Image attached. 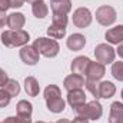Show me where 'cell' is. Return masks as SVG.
I'll use <instances>...</instances> for the list:
<instances>
[{
    "mask_svg": "<svg viewBox=\"0 0 123 123\" xmlns=\"http://www.w3.org/2000/svg\"><path fill=\"white\" fill-rule=\"evenodd\" d=\"M33 47L39 52V55L44 56V57H55L59 55L60 52V46L55 39H49V37H39L34 40Z\"/></svg>",
    "mask_w": 123,
    "mask_h": 123,
    "instance_id": "6da1fadb",
    "label": "cell"
},
{
    "mask_svg": "<svg viewBox=\"0 0 123 123\" xmlns=\"http://www.w3.org/2000/svg\"><path fill=\"white\" fill-rule=\"evenodd\" d=\"M30 36L25 30H6L1 33V43L7 47H23L27 44Z\"/></svg>",
    "mask_w": 123,
    "mask_h": 123,
    "instance_id": "7a4b0ae2",
    "label": "cell"
},
{
    "mask_svg": "<svg viewBox=\"0 0 123 123\" xmlns=\"http://www.w3.org/2000/svg\"><path fill=\"white\" fill-rule=\"evenodd\" d=\"M76 113H77V116L85 117L87 120H99L103 115V109H102V105L94 99L93 102H89V103H85V105L79 106L76 109Z\"/></svg>",
    "mask_w": 123,
    "mask_h": 123,
    "instance_id": "3957f363",
    "label": "cell"
},
{
    "mask_svg": "<svg viewBox=\"0 0 123 123\" xmlns=\"http://www.w3.org/2000/svg\"><path fill=\"white\" fill-rule=\"evenodd\" d=\"M94 56H96V60L99 62L100 64H109V63H113L116 52H115V49L110 44L100 43L94 49Z\"/></svg>",
    "mask_w": 123,
    "mask_h": 123,
    "instance_id": "277c9868",
    "label": "cell"
},
{
    "mask_svg": "<svg viewBox=\"0 0 123 123\" xmlns=\"http://www.w3.org/2000/svg\"><path fill=\"white\" fill-rule=\"evenodd\" d=\"M96 20L102 26H112L116 22V10L112 6H100L96 10Z\"/></svg>",
    "mask_w": 123,
    "mask_h": 123,
    "instance_id": "5b68a950",
    "label": "cell"
},
{
    "mask_svg": "<svg viewBox=\"0 0 123 123\" xmlns=\"http://www.w3.org/2000/svg\"><path fill=\"white\" fill-rule=\"evenodd\" d=\"M92 23V13L87 7H79L73 12V25L79 29L89 27Z\"/></svg>",
    "mask_w": 123,
    "mask_h": 123,
    "instance_id": "8992f818",
    "label": "cell"
},
{
    "mask_svg": "<svg viewBox=\"0 0 123 123\" xmlns=\"http://www.w3.org/2000/svg\"><path fill=\"white\" fill-rule=\"evenodd\" d=\"M19 55H20L22 62H23L25 64H29V66H34V64L39 62V56H40L39 52L33 47V44H31V46H29V44L23 46V47L20 49Z\"/></svg>",
    "mask_w": 123,
    "mask_h": 123,
    "instance_id": "52a82bcc",
    "label": "cell"
},
{
    "mask_svg": "<svg viewBox=\"0 0 123 123\" xmlns=\"http://www.w3.org/2000/svg\"><path fill=\"white\" fill-rule=\"evenodd\" d=\"M63 86L67 92H72V90H80L83 86H85V79L83 76L80 74H76V73H72L69 76L64 77V82H63Z\"/></svg>",
    "mask_w": 123,
    "mask_h": 123,
    "instance_id": "ba28073f",
    "label": "cell"
},
{
    "mask_svg": "<svg viewBox=\"0 0 123 123\" xmlns=\"http://www.w3.org/2000/svg\"><path fill=\"white\" fill-rule=\"evenodd\" d=\"M106 73V69H105V64H100L99 62H92L89 63L87 69H86V76L87 79H92V80H100Z\"/></svg>",
    "mask_w": 123,
    "mask_h": 123,
    "instance_id": "9c48e42d",
    "label": "cell"
},
{
    "mask_svg": "<svg viewBox=\"0 0 123 123\" xmlns=\"http://www.w3.org/2000/svg\"><path fill=\"white\" fill-rule=\"evenodd\" d=\"M66 44H67V47H69L70 50L79 52V50H82V49L85 47V44H86V37H85L83 34H80V33H73L72 36H69Z\"/></svg>",
    "mask_w": 123,
    "mask_h": 123,
    "instance_id": "30bf717a",
    "label": "cell"
},
{
    "mask_svg": "<svg viewBox=\"0 0 123 123\" xmlns=\"http://www.w3.org/2000/svg\"><path fill=\"white\" fill-rule=\"evenodd\" d=\"M106 40L110 43V44H122L123 43V26H116V27H112L110 30L106 31L105 34Z\"/></svg>",
    "mask_w": 123,
    "mask_h": 123,
    "instance_id": "8fae6325",
    "label": "cell"
},
{
    "mask_svg": "<svg viewBox=\"0 0 123 123\" xmlns=\"http://www.w3.org/2000/svg\"><path fill=\"white\" fill-rule=\"evenodd\" d=\"M67 103L72 107H74V109H77L79 106L85 105L86 103V94H85V92L82 89L80 90H72V92H69L67 93Z\"/></svg>",
    "mask_w": 123,
    "mask_h": 123,
    "instance_id": "7c38bea8",
    "label": "cell"
},
{
    "mask_svg": "<svg viewBox=\"0 0 123 123\" xmlns=\"http://www.w3.org/2000/svg\"><path fill=\"white\" fill-rule=\"evenodd\" d=\"M89 63H90V59H89V57L79 56V57H76L74 60L72 62L70 70H72V73H76V74H80V76H82V74L86 73V69H87Z\"/></svg>",
    "mask_w": 123,
    "mask_h": 123,
    "instance_id": "4fadbf2b",
    "label": "cell"
},
{
    "mask_svg": "<svg viewBox=\"0 0 123 123\" xmlns=\"http://www.w3.org/2000/svg\"><path fill=\"white\" fill-rule=\"evenodd\" d=\"M25 23H26V19H25V14L22 13L14 12L7 16V26L10 27V30H22Z\"/></svg>",
    "mask_w": 123,
    "mask_h": 123,
    "instance_id": "5bb4252c",
    "label": "cell"
},
{
    "mask_svg": "<svg viewBox=\"0 0 123 123\" xmlns=\"http://www.w3.org/2000/svg\"><path fill=\"white\" fill-rule=\"evenodd\" d=\"M109 123H123V103L113 102L110 106Z\"/></svg>",
    "mask_w": 123,
    "mask_h": 123,
    "instance_id": "9a60e30c",
    "label": "cell"
},
{
    "mask_svg": "<svg viewBox=\"0 0 123 123\" xmlns=\"http://www.w3.org/2000/svg\"><path fill=\"white\" fill-rule=\"evenodd\" d=\"M50 7H52V12L53 13L67 14L72 10V1L70 0H52Z\"/></svg>",
    "mask_w": 123,
    "mask_h": 123,
    "instance_id": "2e32d148",
    "label": "cell"
},
{
    "mask_svg": "<svg viewBox=\"0 0 123 123\" xmlns=\"http://www.w3.org/2000/svg\"><path fill=\"white\" fill-rule=\"evenodd\" d=\"M17 110V116L19 117H25V119H31V112H33V106L30 102L27 100H20L16 106Z\"/></svg>",
    "mask_w": 123,
    "mask_h": 123,
    "instance_id": "e0dca14e",
    "label": "cell"
},
{
    "mask_svg": "<svg viewBox=\"0 0 123 123\" xmlns=\"http://www.w3.org/2000/svg\"><path fill=\"white\" fill-rule=\"evenodd\" d=\"M25 90H26V93H27L29 96H31V97H36V96L39 94V92H40V86H39L36 77L29 76V77L25 79Z\"/></svg>",
    "mask_w": 123,
    "mask_h": 123,
    "instance_id": "ac0fdd59",
    "label": "cell"
},
{
    "mask_svg": "<svg viewBox=\"0 0 123 123\" xmlns=\"http://www.w3.org/2000/svg\"><path fill=\"white\" fill-rule=\"evenodd\" d=\"M47 103V109L52 112V113H60L64 110L66 107V102L60 97H56V99H50V100H46Z\"/></svg>",
    "mask_w": 123,
    "mask_h": 123,
    "instance_id": "d6986e66",
    "label": "cell"
},
{
    "mask_svg": "<svg viewBox=\"0 0 123 123\" xmlns=\"http://www.w3.org/2000/svg\"><path fill=\"white\" fill-rule=\"evenodd\" d=\"M31 12H33L34 17H37V19H44V17L47 16V13H49V7H47V4H46L44 1H36V3H33V6H31Z\"/></svg>",
    "mask_w": 123,
    "mask_h": 123,
    "instance_id": "ffe728a7",
    "label": "cell"
},
{
    "mask_svg": "<svg viewBox=\"0 0 123 123\" xmlns=\"http://www.w3.org/2000/svg\"><path fill=\"white\" fill-rule=\"evenodd\" d=\"M116 93V86L112 82H102L100 83V97L103 99H110Z\"/></svg>",
    "mask_w": 123,
    "mask_h": 123,
    "instance_id": "44dd1931",
    "label": "cell"
},
{
    "mask_svg": "<svg viewBox=\"0 0 123 123\" xmlns=\"http://www.w3.org/2000/svg\"><path fill=\"white\" fill-rule=\"evenodd\" d=\"M85 86L89 92L94 96V99H100V83L99 80H92V79H86L85 80Z\"/></svg>",
    "mask_w": 123,
    "mask_h": 123,
    "instance_id": "7402d4cb",
    "label": "cell"
},
{
    "mask_svg": "<svg viewBox=\"0 0 123 123\" xmlns=\"http://www.w3.org/2000/svg\"><path fill=\"white\" fill-rule=\"evenodd\" d=\"M3 89L9 93L12 97H13V96H17V94L20 93V86H19L17 80H13V79H9V80L6 82V85L3 86Z\"/></svg>",
    "mask_w": 123,
    "mask_h": 123,
    "instance_id": "603a6c76",
    "label": "cell"
},
{
    "mask_svg": "<svg viewBox=\"0 0 123 123\" xmlns=\"http://www.w3.org/2000/svg\"><path fill=\"white\" fill-rule=\"evenodd\" d=\"M47 34L52 37V39H62V37H64L66 36V27H60V26H55V25H52V26H49L47 27Z\"/></svg>",
    "mask_w": 123,
    "mask_h": 123,
    "instance_id": "cb8c5ba5",
    "label": "cell"
},
{
    "mask_svg": "<svg viewBox=\"0 0 123 123\" xmlns=\"http://www.w3.org/2000/svg\"><path fill=\"white\" fill-rule=\"evenodd\" d=\"M60 96H62V92L56 85H49V86L44 89V99H46V100L56 99V97H60Z\"/></svg>",
    "mask_w": 123,
    "mask_h": 123,
    "instance_id": "d4e9b609",
    "label": "cell"
},
{
    "mask_svg": "<svg viewBox=\"0 0 123 123\" xmlns=\"http://www.w3.org/2000/svg\"><path fill=\"white\" fill-rule=\"evenodd\" d=\"M112 74L116 80L123 82V62H115L112 64Z\"/></svg>",
    "mask_w": 123,
    "mask_h": 123,
    "instance_id": "484cf974",
    "label": "cell"
},
{
    "mask_svg": "<svg viewBox=\"0 0 123 123\" xmlns=\"http://www.w3.org/2000/svg\"><path fill=\"white\" fill-rule=\"evenodd\" d=\"M52 25L66 27L67 26V14H60V13H53L52 16Z\"/></svg>",
    "mask_w": 123,
    "mask_h": 123,
    "instance_id": "4316f807",
    "label": "cell"
},
{
    "mask_svg": "<svg viewBox=\"0 0 123 123\" xmlns=\"http://www.w3.org/2000/svg\"><path fill=\"white\" fill-rule=\"evenodd\" d=\"M10 99H12V96L9 93L4 89H0V107H6L10 103Z\"/></svg>",
    "mask_w": 123,
    "mask_h": 123,
    "instance_id": "83f0119b",
    "label": "cell"
},
{
    "mask_svg": "<svg viewBox=\"0 0 123 123\" xmlns=\"http://www.w3.org/2000/svg\"><path fill=\"white\" fill-rule=\"evenodd\" d=\"M9 80V76H7V73L3 70V69H0V87H3L4 85H6V82Z\"/></svg>",
    "mask_w": 123,
    "mask_h": 123,
    "instance_id": "f1b7e54d",
    "label": "cell"
},
{
    "mask_svg": "<svg viewBox=\"0 0 123 123\" xmlns=\"http://www.w3.org/2000/svg\"><path fill=\"white\" fill-rule=\"evenodd\" d=\"M25 1H26V0H9V3H10V7H14V9H19V7H22V6L25 4Z\"/></svg>",
    "mask_w": 123,
    "mask_h": 123,
    "instance_id": "f546056e",
    "label": "cell"
},
{
    "mask_svg": "<svg viewBox=\"0 0 123 123\" xmlns=\"http://www.w3.org/2000/svg\"><path fill=\"white\" fill-rule=\"evenodd\" d=\"M7 9H10L9 0H0V12H6Z\"/></svg>",
    "mask_w": 123,
    "mask_h": 123,
    "instance_id": "4dcf8cb0",
    "label": "cell"
},
{
    "mask_svg": "<svg viewBox=\"0 0 123 123\" xmlns=\"http://www.w3.org/2000/svg\"><path fill=\"white\" fill-rule=\"evenodd\" d=\"M4 25H7V16L6 12H0V27H3Z\"/></svg>",
    "mask_w": 123,
    "mask_h": 123,
    "instance_id": "1f68e13d",
    "label": "cell"
},
{
    "mask_svg": "<svg viewBox=\"0 0 123 123\" xmlns=\"http://www.w3.org/2000/svg\"><path fill=\"white\" fill-rule=\"evenodd\" d=\"M72 123H89V120H87V119H85V117H80V116H77V117H76V119H74Z\"/></svg>",
    "mask_w": 123,
    "mask_h": 123,
    "instance_id": "d6a6232c",
    "label": "cell"
},
{
    "mask_svg": "<svg viewBox=\"0 0 123 123\" xmlns=\"http://www.w3.org/2000/svg\"><path fill=\"white\" fill-rule=\"evenodd\" d=\"M116 53H117V55L123 59V43H122V44H119V47L116 49Z\"/></svg>",
    "mask_w": 123,
    "mask_h": 123,
    "instance_id": "836d02e7",
    "label": "cell"
},
{
    "mask_svg": "<svg viewBox=\"0 0 123 123\" xmlns=\"http://www.w3.org/2000/svg\"><path fill=\"white\" fill-rule=\"evenodd\" d=\"M3 123H16V117H7Z\"/></svg>",
    "mask_w": 123,
    "mask_h": 123,
    "instance_id": "e575fe53",
    "label": "cell"
},
{
    "mask_svg": "<svg viewBox=\"0 0 123 123\" xmlns=\"http://www.w3.org/2000/svg\"><path fill=\"white\" fill-rule=\"evenodd\" d=\"M57 123H72V122L67 120V119H60V120H57Z\"/></svg>",
    "mask_w": 123,
    "mask_h": 123,
    "instance_id": "d590c367",
    "label": "cell"
},
{
    "mask_svg": "<svg viewBox=\"0 0 123 123\" xmlns=\"http://www.w3.org/2000/svg\"><path fill=\"white\" fill-rule=\"evenodd\" d=\"M26 1H29V3L33 4V3H36V1H43V0H26Z\"/></svg>",
    "mask_w": 123,
    "mask_h": 123,
    "instance_id": "8d00e7d4",
    "label": "cell"
},
{
    "mask_svg": "<svg viewBox=\"0 0 123 123\" xmlns=\"http://www.w3.org/2000/svg\"><path fill=\"white\" fill-rule=\"evenodd\" d=\"M36 123H46V122H36Z\"/></svg>",
    "mask_w": 123,
    "mask_h": 123,
    "instance_id": "74e56055",
    "label": "cell"
},
{
    "mask_svg": "<svg viewBox=\"0 0 123 123\" xmlns=\"http://www.w3.org/2000/svg\"><path fill=\"white\" fill-rule=\"evenodd\" d=\"M122 100H123V90H122Z\"/></svg>",
    "mask_w": 123,
    "mask_h": 123,
    "instance_id": "f35d334b",
    "label": "cell"
}]
</instances>
